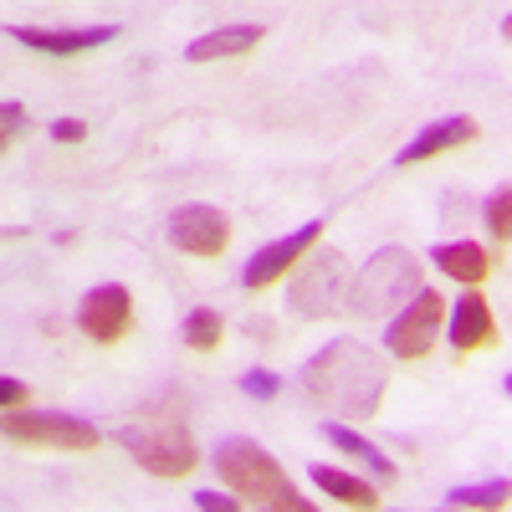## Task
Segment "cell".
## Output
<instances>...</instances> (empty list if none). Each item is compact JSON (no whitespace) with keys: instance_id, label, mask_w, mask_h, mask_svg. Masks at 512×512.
Returning a JSON list of instances; mask_svg holds the SVG:
<instances>
[{"instance_id":"cell-1","label":"cell","mask_w":512,"mask_h":512,"mask_svg":"<svg viewBox=\"0 0 512 512\" xmlns=\"http://www.w3.org/2000/svg\"><path fill=\"white\" fill-rule=\"evenodd\" d=\"M297 384H303V395L313 405L344 415V420H369L379 415V400L390 390V364L369 344H359V338H333L328 349H318L303 364Z\"/></svg>"},{"instance_id":"cell-2","label":"cell","mask_w":512,"mask_h":512,"mask_svg":"<svg viewBox=\"0 0 512 512\" xmlns=\"http://www.w3.org/2000/svg\"><path fill=\"white\" fill-rule=\"evenodd\" d=\"M216 477L241 497V507H272V512H308L313 502L292 487V477L277 466L267 446H256L246 436H231L216 446Z\"/></svg>"},{"instance_id":"cell-3","label":"cell","mask_w":512,"mask_h":512,"mask_svg":"<svg viewBox=\"0 0 512 512\" xmlns=\"http://www.w3.org/2000/svg\"><path fill=\"white\" fill-rule=\"evenodd\" d=\"M113 441L134 456L149 477H164V482H175V477H190L195 466H200V446L195 436L185 431V420L175 415H149V420H128L113 431Z\"/></svg>"},{"instance_id":"cell-4","label":"cell","mask_w":512,"mask_h":512,"mask_svg":"<svg viewBox=\"0 0 512 512\" xmlns=\"http://www.w3.org/2000/svg\"><path fill=\"white\" fill-rule=\"evenodd\" d=\"M420 287V262L405 251V246H379L364 272L344 287V303L354 318H384V313H395L405 308L410 297Z\"/></svg>"},{"instance_id":"cell-5","label":"cell","mask_w":512,"mask_h":512,"mask_svg":"<svg viewBox=\"0 0 512 512\" xmlns=\"http://www.w3.org/2000/svg\"><path fill=\"white\" fill-rule=\"evenodd\" d=\"M0 436L16 446H41V451H98L103 441L93 420L67 415V410H26V405L0 410Z\"/></svg>"},{"instance_id":"cell-6","label":"cell","mask_w":512,"mask_h":512,"mask_svg":"<svg viewBox=\"0 0 512 512\" xmlns=\"http://www.w3.org/2000/svg\"><path fill=\"white\" fill-rule=\"evenodd\" d=\"M344 287H349V262H344L338 251L318 246L308 262H303V272L287 282V308H292L297 318L318 323V318L338 313V303H344Z\"/></svg>"},{"instance_id":"cell-7","label":"cell","mask_w":512,"mask_h":512,"mask_svg":"<svg viewBox=\"0 0 512 512\" xmlns=\"http://www.w3.org/2000/svg\"><path fill=\"white\" fill-rule=\"evenodd\" d=\"M446 328V297L431 287H415L405 308H395V323L384 328V349L395 359H425L436 349V338Z\"/></svg>"},{"instance_id":"cell-8","label":"cell","mask_w":512,"mask_h":512,"mask_svg":"<svg viewBox=\"0 0 512 512\" xmlns=\"http://www.w3.org/2000/svg\"><path fill=\"white\" fill-rule=\"evenodd\" d=\"M318 236H323V221H303L292 236L267 241V246L241 267V287H246V292H267V287H277V282L287 277V267H297V262H303V256L318 246Z\"/></svg>"},{"instance_id":"cell-9","label":"cell","mask_w":512,"mask_h":512,"mask_svg":"<svg viewBox=\"0 0 512 512\" xmlns=\"http://www.w3.org/2000/svg\"><path fill=\"white\" fill-rule=\"evenodd\" d=\"M169 246L185 256H221L231 246V216L216 205H180L169 216Z\"/></svg>"},{"instance_id":"cell-10","label":"cell","mask_w":512,"mask_h":512,"mask_svg":"<svg viewBox=\"0 0 512 512\" xmlns=\"http://www.w3.org/2000/svg\"><path fill=\"white\" fill-rule=\"evenodd\" d=\"M77 323L93 344H118V338L128 333V323H134V297H128L123 282H103V287H93L88 297H82Z\"/></svg>"},{"instance_id":"cell-11","label":"cell","mask_w":512,"mask_h":512,"mask_svg":"<svg viewBox=\"0 0 512 512\" xmlns=\"http://www.w3.org/2000/svg\"><path fill=\"white\" fill-rule=\"evenodd\" d=\"M118 36V26H67V31H52V26H11V41L31 52H47V57H77V52H93V47H108Z\"/></svg>"},{"instance_id":"cell-12","label":"cell","mask_w":512,"mask_h":512,"mask_svg":"<svg viewBox=\"0 0 512 512\" xmlns=\"http://www.w3.org/2000/svg\"><path fill=\"white\" fill-rule=\"evenodd\" d=\"M451 349L456 354H477V349H487V344H497V318H492V308H487V297L472 287V292H461V303L451 308Z\"/></svg>"},{"instance_id":"cell-13","label":"cell","mask_w":512,"mask_h":512,"mask_svg":"<svg viewBox=\"0 0 512 512\" xmlns=\"http://www.w3.org/2000/svg\"><path fill=\"white\" fill-rule=\"evenodd\" d=\"M477 139V118H466V113H456V118H441V123H425L420 134L395 154V164H420V159H436V154H451V149H461V144H472Z\"/></svg>"},{"instance_id":"cell-14","label":"cell","mask_w":512,"mask_h":512,"mask_svg":"<svg viewBox=\"0 0 512 512\" xmlns=\"http://www.w3.org/2000/svg\"><path fill=\"white\" fill-rule=\"evenodd\" d=\"M318 431L328 436V446H338V451H344L349 461H359V466H369V472H374L379 482H395V477H400V466H395L390 456H384V451H379V446H374L369 436H359V431H354V425H344V420H323V425H318Z\"/></svg>"},{"instance_id":"cell-15","label":"cell","mask_w":512,"mask_h":512,"mask_svg":"<svg viewBox=\"0 0 512 512\" xmlns=\"http://www.w3.org/2000/svg\"><path fill=\"white\" fill-rule=\"evenodd\" d=\"M431 256H436V267H441L446 277H456L461 287H477V282L492 277V256H487V246H477V241H446V246H436Z\"/></svg>"},{"instance_id":"cell-16","label":"cell","mask_w":512,"mask_h":512,"mask_svg":"<svg viewBox=\"0 0 512 512\" xmlns=\"http://www.w3.org/2000/svg\"><path fill=\"white\" fill-rule=\"evenodd\" d=\"M267 31L262 26H221V31H205L200 41H190L185 57L190 62H221V57H246L256 41H262Z\"/></svg>"},{"instance_id":"cell-17","label":"cell","mask_w":512,"mask_h":512,"mask_svg":"<svg viewBox=\"0 0 512 512\" xmlns=\"http://www.w3.org/2000/svg\"><path fill=\"white\" fill-rule=\"evenodd\" d=\"M313 487H323L333 502H344V507H379V492L349 472H338V466H313Z\"/></svg>"},{"instance_id":"cell-18","label":"cell","mask_w":512,"mask_h":512,"mask_svg":"<svg viewBox=\"0 0 512 512\" xmlns=\"http://www.w3.org/2000/svg\"><path fill=\"white\" fill-rule=\"evenodd\" d=\"M185 349H195V354H210V349H216L221 344V313L216 308H195V313H185Z\"/></svg>"},{"instance_id":"cell-19","label":"cell","mask_w":512,"mask_h":512,"mask_svg":"<svg viewBox=\"0 0 512 512\" xmlns=\"http://www.w3.org/2000/svg\"><path fill=\"white\" fill-rule=\"evenodd\" d=\"M507 492H512L507 477L482 482V487H451L446 492V507H507Z\"/></svg>"},{"instance_id":"cell-20","label":"cell","mask_w":512,"mask_h":512,"mask_svg":"<svg viewBox=\"0 0 512 512\" xmlns=\"http://www.w3.org/2000/svg\"><path fill=\"white\" fill-rule=\"evenodd\" d=\"M31 128V113L21 108V103H0V154H6L21 134Z\"/></svg>"},{"instance_id":"cell-21","label":"cell","mask_w":512,"mask_h":512,"mask_svg":"<svg viewBox=\"0 0 512 512\" xmlns=\"http://www.w3.org/2000/svg\"><path fill=\"white\" fill-rule=\"evenodd\" d=\"M487 226H492V241H507V231H512V190L507 185H497V195L487 200Z\"/></svg>"},{"instance_id":"cell-22","label":"cell","mask_w":512,"mask_h":512,"mask_svg":"<svg viewBox=\"0 0 512 512\" xmlns=\"http://www.w3.org/2000/svg\"><path fill=\"white\" fill-rule=\"evenodd\" d=\"M241 390H246L251 400L267 405V400L282 395V374H272V369H246V374H241Z\"/></svg>"},{"instance_id":"cell-23","label":"cell","mask_w":512,"mask_h":512,"mask_svg":"<svg viewBox=\"0 0 512 512\" xmlns=\"http://www.w3.org/2000/svg\"><path fill=\"white\" fill-rule=\"evenodd\" d=\"M195 507L200 512H236L241 497H231V492H195Z\"/></svg>"},{"instance_id":"cell-24","label":"cell","mask_w":512,"mask_h":512,"mask_svg":"<svg viewBox=\"0 0 512 512\" xmlns=\"http://www.w3.org/2000/svg\"><path fill=\"white\" fill-rule=\"evenodd\" d=\"M82 134H88V123H82V118H57V123H52V139H57V144H77Z\"/></svg>"},{"instance_id":"cell-25","label":"cell","mask_w":512,"mask_h":512,"mask_svg":"<svg viewBox=\"0 0 512 512\" xmlns=\"http://www.w3.org/2000/svg\"><path fill=\"white\" fill-rule=\"evenodd\" d=\"M31 400V390L21 379H0V410H11V405H26Z\"/></svg>"}]
</instances>
